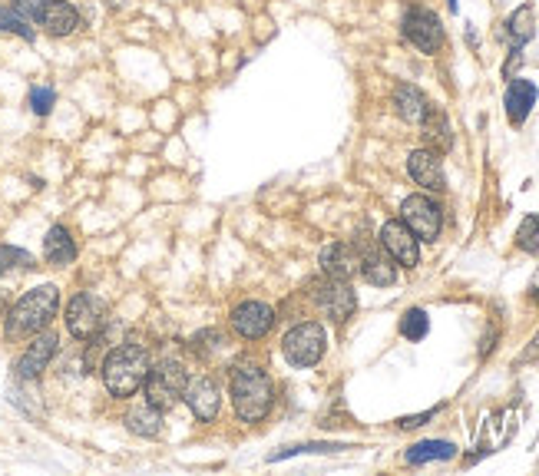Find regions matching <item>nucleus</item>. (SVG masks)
<instances>
[{"label": "nucleus", "instance_id": "obj_12", "mask_svg": "<svg viewBox=\"0 0 539 476\" xmlns=\"http://www.w3.org/2000/svg\"><path fill=\"white\" fill-rule=\"evenodd\" d=\"M53 354H57V334H50V331L34 334V341L27 344V351L14 361L17 381H37V377L50 367Z\"/></svg>", "mask_w": 539, "mask_h": 476}, {"label": "nucleus", "instance_id": "obj_15", "mask_svg": "<svg viewBox=\"0 0 539 476\" xmlns=\"http://www.w3.org/2000/svg\"><path fill=\"white\" fill-rule=\"evenodd\" d=\"M182 400H186L189 410L196 414V420H202V424H209V420L219 417L222 394H219V384H215L212 377H196V381H189Z\"/></svg>", "mask_w": 539, "mask_h": 476}, {"label": "nucleus", "instance_id": "obj_29", "mask_svg": "<svg viewBox=\"0 0 539 476\" xmlns=\"http://www.w3.org/2000/svg\"><path fill=\"white\" fill-rule=\"evenodd\" d=\"M338 450H344L341 443H298V447H285V450H278V453H272V463H278V460H288V457H298V453H338Z\"/></svg>", "mask_w": 539, "mask_h": 476}, {"label": "nucleus", "instance_id": "obj_32", "mask_svg": "<svg viewBox=\"0 0 539 476\" xmlns=\"http://www.w3.org/2000/svg\"><path fill=\"white\" fill-rule=\"evenodd\" d=\"M440 414V407H430V410H424V414H414V417H401L397 420V427L401 430H414V427H424V424H430Z\"/></svg>", "mask_w": 539, "mask_h": 476}, {"label": "nucleus", "instance_id": "obj_35", "mask_svg": "<svg viewBox=\"0 0 539 476\" xmlns=\"http://www.w3.org/2000/svg\"><path fill=\"white\" fill-rule=\"evenodd\" d=\"M110 7H123V4H129V0H106Z\"/></svg>", "mask_w": 539, "mask_h": 476}, {"label": "nucleus", "instance_id": "obj_3", "mask_svg": "<svg viewBox=\"0 0 539 476\" xmlns=\"http://www.w3.org/2000/svg\"><path fill=\"white\" fill-rule=\"evenodd\" d=\"M149 367H153V361H149V351L143 344H136V341L120 344V348H113L103 361L106 391L113 397H133L139 387H143Z\"/></svg>", "mask_w": 539, "mask_h": 476}, {"label": "nucleus", "instance_id": "obj_2", "mask_svg": "<svg viewBox=\"0 0 539 476\" xmlns=\"http://www.w3.org/2000/svg\"><path fill=\"white\" fill-rule=\"evenodd\" d=\"M57 308H60L57 285L30 288L27 295L7 311V321H4L7 341H24V338H34L40 331H47V324L57 318Z\"/></svg>", "mask_w": 539, "mask_h": 476}, {"label": "nucleus", "instance_id": "obj_24", "mask_svg": "<svg viewBox=\"0 0 539 476\" xmlns=\"http://www.w3.org/2000/svg\"><path fill=\"white\" fill-rule=\"evenodd\" d=\"M424 139L430 143V149L434 153H444V149H450V143H454V133H450V123H447V116L440 113V110H430L424 123Z\"/></svg>", "mask_w": 539, "mask_h": 476}, {"label": "nucleus", "instance_id": "obj_31", "mask_svg": "<svg viewBox=\"0 0 539 476\" xmlns=\"http://www.w3.org/2000/svg\"><path fill=\"white\" fill-rule=\"evenodd\" d=\"M47 4H50V0H10V7H14L24 20H30V24H37Z\"/></svg>", "mask_w": 539, "mask_h": 476}, {"label": "nucleus", "instance_id": "obj_16", "mask_svg": "<svg viewBox=\"0 0 539 476\" xmlns=\"http://www.w3.org/2000/svg\"><path fill=\"white\" fill-rule=\"evenodd\" d=\"M321 272L331 275V278H344L351 281L354 275H361V255H358V245H348V242H331L321 248Z\"/></svg>", "mask_w": 539, "mask_h": 476}, {"label": "nucleus", "instance_id": "obj_5", "mask_svg": "<svg viewBox=\"0 0 539 476\" xmlns=\"http://www.w3.org/2000/svg\"><path fill=\"white\" fill-rule=\"evenodd\" d=\"M282 351L291 367H315L328 351V334L318 321H301L285 334Z\"/></svg>", "mask_w": 539, "mask_h": 476}, {"label": "nucleus", "instance_id": "obj_33", "mask_svg": "<svg viewBox=\"0 0 539 476\" xmlns=\"http://www.w3.org/2000/svg\"><path fill=\"white\" fill-rule=\"evenodd\" d=\"M526 361H539V334L530 341V348L520 354V361H516V364H526Z\"/></svg>", "mask_w": 539, "mask_h": 476}, {"label": "nucleus", "instance_id": "obj_4", "mask_svg": "<svg viewBox=\"0 0 539 476\" xmlns=\"http://www.w3.org/2000/svg\"><path fill=\"white\" fill-rule=\"evenodd\" d=\"M401 34L404 40L411 43L414 50L427 53V57H434V53H440V47H444V24H440V17L434 14L430 7H407L404 17H401Z\"/></svg>", "mask_w": 539, "mask_h": 476}, {"label": "nucleus", "instance_id": "obj_21", "mask_svg": "<svg viewBox=\"0 0 539 476\" xmlns=\"http://www.w3.org/2000/svg\"><path fill=\"white\" fill-rule=\"evenodd\" d=\"M457 457V443L450 440H420L414 447H407L404 463L411 467H424V463H447Z\"/></svg>", "mask_w": 539, "mask_h": 476}, {"label": "nucleus", "instance_id": "obj_17", "mask_svg": "<svg viewBox=\"0 0 539 476\" xmlns=\"http://www.w3.org/2000/svg\"><path fill=\"white\" fill-rule=\"evenodd\" d=\"M536 100H539L536 83L513 77L510 86H506V96H503V110H506V119H510V126H523L526 119H530Z\"/></svg>", "mask_w": 539, "mask_h": 476}, {"label": "nucleus", "instance_id": "obj_11", "mask_svg": "<svg viewBox=\"0 0 539 476\" xmlns=\"http://www.w3.org/2000/svg\"><path fill=\"white\" fill-rule=\"evenodd\" d=\"M377 242L387 248V255L394 258L401 268H417L420 265V238L407 229L401 219H391L381 225V235H377Z\"/></svg>", "mask_w": 539, "mask_h": 476}, {"label": "nucleus", "instance_id": "obj_18", "mask_svg": "<svg viewBox=\"0 0 539 476\" xmlns=\"http://www.w3.org/2000/svg\"><path fill=\"white\" fill-rule=\"evenodd\" d=\"M37 24L47 30L50 37H70L80 30V10L70 4V0H50L43 7V14Z\"/></svg>", "mask_w": 539, "mask_h": 476}, {"label": "nucleus", "instance_id": "obj_20", "mask_svg": "<svg viewBox=\"0 0 539 476\" xmlns=\"http://www.w3.org/2000/svg\"><path fill=\"white\" fill-rule=\"evenodd\" d=\"M43 258H47L53 268H63L77 258V242H73L67 225H53L47 232V238H43Z\"/></svg>", "mask_w": 539, "mask_h": 476}, {"label": "nucleus", "instance_id": "obj_8", "mask_svg": "<svg viewBox=\"0 0 539 476\" xmlns=\"http://www.w3.org/2000/svg\"><path fill=\"white\" fill-rule=\"evenodd\" d=\"M103 321H106V311H103V301L96 295H80L70 298L67 311H63V324H67V331L73 334L77 341H90L96 334L103 331Z\"/></svg>", "mask_w": 539, "mask_h": 476}, {"label": "nucleus", "instance_id": "obj_30", "mask_svg": "<svg viewBox=\"0 0 539 476\" xmlns=\"http://www.w3.org/2000/svg\"><path fill=\"white\" fill-rule=\"evenodd\" d=\"M27 103L37 116H47L53 110V103H57V93H53V86H34L27 96Z\"/></svg>", "mask_w": 539, "mask_h": 476}, {"label": "nucleus", "instance_id": "obj_13", "mask_svg": "<svg viewBox=\"0 0 539 476\" xmlns=\"http://www.w3.org/2000/svg\"><path fill=\"white\" fill-rule=\"evenodd\" d=\"M358 255H361V278L368 285L377 288H387L397 281V262L387 255L384 245H374V242H358Z\"/></svg>", "mask_w": 539, "mask_h": 476}, {"label": "nucleus", "instance_id": "obj_26", "mask_svg": "<svg viewBox=\"0 0 539 476\" xmlns=\"http://www.w3.org/2000/svg\"><path fill=\"white\" fill-rule=\"evenodd\" d=\"M30 268H37L34 255H30V252H24V248H14V245L0 248V275H4V272H30Z\"/></svg>", "mask_w": 539, "mask_h": 476}, {"label": "nucleus", "instance_id": "obj_1", "mask_svg": "<svg viewBox=\"0 0 539 476\" xmlns=\"http://www.w3.org/2000/svg\"><path fill=\"white\" fill-rule=\"evenodd\" d=\"M229 391L232 407L245 424H258L268 417V410L275 404V387L268 381V374L252 361H239L229 374Z\"/></svg>", "mask_w": 539, "mask_h": 476}, {"label": "nucleus", "instance_id": "obj_34", "mask_svg": "<svg viewBox=\"0 0 539 476\" xmlns=\"http://www.w3.org/2000/svg\"><path fill=\"white\" fill-rule=\"evenodd\" d=\"M530 301H533V305H539V272L530 281Z\"/></svg>", "mask_w": 539, "mask_h": 476}, {"label": "nucleus", "instance_id": "obj_6", "mask_svg": "<svg viewBox=\"0 0 539 476\" xmlns=\"http://www.w3.org/2000/svg\"><path fill=\"white\" fill-rule=\"evenodd\" d=\"M186 384H189L186 367H182L179 361H163V364L149 367L143 391H146L149 404H156L159 410H169V407L179 404L182 394H186Z\"/></svg>", "mask_w": 539, "mask_h": 476}, {"label": "nucleus", "instance_id": "obj_25", "mask_svg": "<svg viewBox=\"0 0 539 476\" xmlns=\"http://www.w3.org/2000/svg\"><path fill=\"white\" fill-rule=\"evenodd\" d=\"M430 331V318L424 308H407L401 318V334L407 341H424Z\"/></svg>", "mask_w": 539, "mask_h": 476}, {"label": "nucleus", "instance_id": "obj_27", "mask_svg": "<svg viewBox=\"0 0 539 476\" xmlns=\"http://www.w3.org/2000/svg\"><path fill=\"white\" fill-rule=\"evenodd\" d=\"M516 248L539 258V215H526L520 222V229H516Z\"/></svg>", "mask_w": 539, "mask_h": 476}, {"label": "nucleus", "instance_id": "obj_28", "mask_svg": "<svg viewBox=\"0 0 539 476\" xmlns=\"http://www.w3.org/2000/svg\"><path fill=\"white\" fill-rule=\"evenodd\" d=\"M0 30L4 34H17V37H24V40H34V27H30V20H24L17 14L14 7H0Z\"/></svg>", "mask_w": 539, "mask_h": 476}, {"label": "nucleus", "instance_id": "obj_19", "mask_svg": "<svg viewBox=\"0 0 539 476\" xmlns=\"http://www.w3.org/2000/svg\"><path fill=\"white\" fill-rule=\"evenodd\" d=\"M394 110H397V116L404 119V123L420 126V123L427 119V113L434 110V106H430V100L417 90V86L401 83V86L394 90Z\"/></svg>", "mask_w": 539, "mask_h": 476}, {"label": "nucleus", "instance_id": "obj_9", "mask_svg": "<svg viewBox=\"0 0 539 476\" xmlns=\"http://www.w3.org/2000/svg\"><path fill=\"white\" fill-rule=\"evenodd\" d=\"M401 222L420 238V242H437L440 229H444V212H440V205L434 199L407 196L401 202Z\"/></svg>", "mask_w": 539, "mask_h": 476}, {"label": "nucleus", "instance_id": "obj_7", "mask_svg": "<svg viewBox=\"0 0 539 476\" xmlns=\"http://www.w3.org/2000/svg\"><path fill=\"white\" fill-rule=\"evenodd\" d=\"M311 298H315V305L321 308V315L331 318L334 324H344L354 311H358V295H354L351 281L344 278H318L315 285H311Z\"/></svg>", "mask_w": 539, "mask_h": 476}, {"label": "nucleus", "instance_id": "obj_10", "mask_svg": "<svg viewBox=\"0 0 539 476\" xmlns=\"http://www.w3.org/2000/svg\"><path fill=\"white\" fill-rule=\"evenodd\" d=\"M232 331L245 341H262L268 331L275 328V308L265 301H242L239 308H232L229 315Z\"/></svg>", "mask_w": 539, "mask_h": 476}, {"label": "nucleus", "instance_id": "obj_23", "mask_svg": "<svg viewBox=\"0 0 539 476\" xmlns=\"http://www.w3.org/2000/svg\"><path fill=\"white\" fill-rule=\"evenodd\" d=\"M126 430L136 437H159L163 434V410H159L156 404H139L126 414Z\"/></svg>", "mask_w": 539, "mask_h": 476}, {"label": "nucleus", "instance_id": "obj_14", "mask_svg": "<svg viewBox=\"0 0 539 476\" xmlns=\"http://www.w3.org/2000/svg\"><path fill=\"white\" fill-rule=\"evenodd\" d=\"M407 172H411V179L417 186H424L430 192H444L447 189V176H444V162H440V153L434 149H414L411 156H407Z\"/></svg>", "mask_w": 539, "mask_h": 476}, {"label": "nucleus", "instance_id": "obj_36", "mask_svg": "<svg viewBox=\"0 0 539 476\" xmlns=\"http://www.w3.org/2000/svg\"><path fill=\"white\" fill-rule=\"evenodd\" d=\"M447 7H450V14H457V0H447Z\"/></svg>", "mask_w": 539, "mask_h": 476}, {"label": "nucleus", "instance_id": "obj_22", "mask_svg": "<svg viewBox=\"0 0 539 476\" xmlns=\"http://www.w3.org/2000/svg\"><path fill=\"white\" fill-rule=\"evenodd\" d=\"M536 34V14H533V7L530 4H523V7H516L510 17H506V24H503V37L510 40V50H523L526 43L533 40Z\"/></svg>", "mask_w": 539, "mask_h": 476}]
</instances>
